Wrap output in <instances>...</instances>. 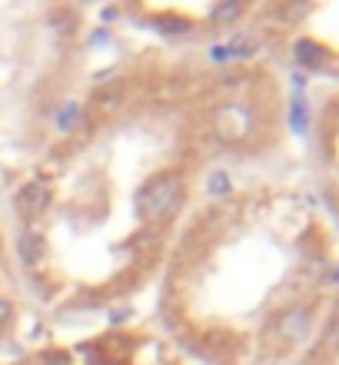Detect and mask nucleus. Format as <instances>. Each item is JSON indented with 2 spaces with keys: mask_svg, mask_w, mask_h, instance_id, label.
<instances>
[{
  "mask_svg": "<svg viewBox=\"0 0 339 365\" xmlns=\"http://www.w3.org/2000/svg\"><path fill=\"white\" fill-rule=\"evenodd\" d=\"M183 196H186L183 173H180V170H160V173H153L136 190L133 210L146 226H156V222H166L180 210Z\"/></svg>",
  "mask_w": 339,
  "mask_h": 365,
  "instance_id": "obj_1",
  "label": "nucleus"
},
{
  "mask_svg": "<svg viewBox=\"0 0 339 365\" xmlns=\"http://www.w3.org/2000/svg\"><path fill=\"white\" fill-rule=\"evenodd\" d=\"M213 133L223 143H240L253 130V110L246 103H220L213 110Z\"/></svg>",
  "mask_w": 339,
  "mask_h": 365,
  "instance_id": "obj_2",
  "label": "nucleus"
},
{
  "mask_svg": "<svg viewBox=\"0 0 339 365\" xmlns=\"http://www.w3.org/2000/svg\"><path fill=\"white\" fill-rule=\"evenodd\" d=\"M306 329H310V309L306 306H290L273 319V336L280 339L283 346H296L306 336Z\"/></svg>",
  "mask_w": 339,
  "mask_h": 365,
  "instance_id": "obj_3",
  "label": "nucleus"
},
{
  "mask_svg": "<svg viewBox=\"0 0 339 365\" xmlns=\"http://www.w3.org/2000/svg\"><path fill=\"white\" fill-rule=\"evenodd\" d=\"M14 206H17V212L24 220H37L50 206V190L44 182H24L17 190V196H14Z\"/></svg>",
  "mask_w": 339,
  "mask_h": 365,
  "instance_id": "obj_4",
  "label": "nucleus"
},
{
  "mask_svg": "<svg viewBox=\"0 0 339 365\" xmlns=\"http://www.w3.org/2000/svg\"><path fill=\"white\" fill-rule=\"evenodd\" d=\"M44 252H47L44 236H37V232H24V236H20V259L27 262V266H37V262L44 259Z\"/></svg>",
  "mask_w": 339,
  "mask_h": 365,
  "instance_id": "obj_5",
  "label": "nucleus"
},
{
  "mask_svg": "<svg viewBox=\"0 0 339 365\" xmlns=\"http://www.w3.org/2000/svg\"><path fill=\"white\" fill-rule=\"evenodd\" d=\"M236 17H243V4H236V0H226V4L210 10V20H213V24H233Z\"/></svg>",
  "mask_w": 339,
  "mask_h": 365,
  "instance_id": "obj_6",
  "label": "nucleus"
},
{
  "mask_svg": "<svg viewBox=\"0 0 339 365\" xmlns=\"http://www.w3.org/2000/svg\"><path fill=\"white\" fill-rule=\"evenodd\" d=\"M14 322V302L7 296H0V329Z\"/></svg>",
  "mask_w": 339,
  "mask_h": 365,
  "instance_id": "obj_7",
  "label": "nucleus"
},
{
  "mask_svg": "<svg viewBox=\"0 0 339 365\" xmlns=\"http://www.w3.org/2000/svg\"><path fill=\"white\" fill-rule=\"evenodd\" d=\"M226 190H230V180H226L223 173L210 176V192H226Z\"/></svg>",
  "mask_w": 339,
  "mask_h": 365,
  "instance_id": "obj_8",
  "label": "nucleus"
}]
</instances>
